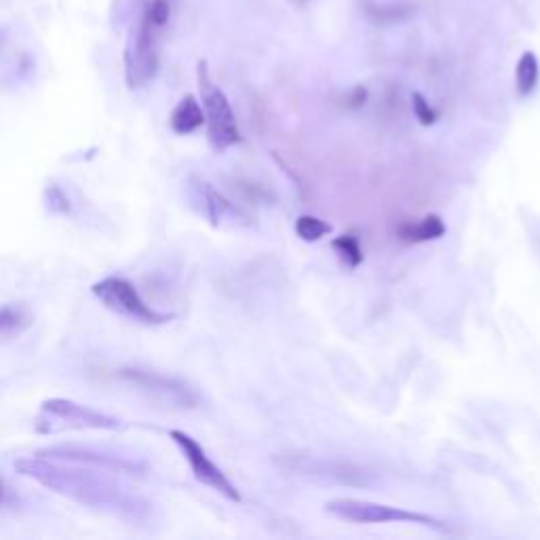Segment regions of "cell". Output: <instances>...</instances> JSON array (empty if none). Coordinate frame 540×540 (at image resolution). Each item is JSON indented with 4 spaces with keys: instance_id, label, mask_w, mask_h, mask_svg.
<instances>
[{
    "instance_id": "obj_1",
    "label": "cell",
    "mask_w": 540,
    "mask_h": 540,
    "mask_svg": "<svg viewBox=\"0 0 540 540\" xmlns=\"http://www.w3.org/2000/svg\"><path fill=\"white\" fill-rule=\"evenodd\" d=\"M15 469L19 475L30 477L38 481V484H43L45 488L68 496L76 500V503L87 507L114 509L117 513L135 507L129 494L123 492L117 484H112V481L102 473L68 469L60 465V462H49L43 456L17 460Z\"/></svg>"
},
{
    "instance_id": "obj_2",
    "label": "cell",
    "mask_w": 540,
    "mask_h": 540,
    "mask_svg": "<svg viewBox=\"0 0 540 540\" xmlns=\"http://www.w3.org/2000/svg\"><path fill=\"white\" fill-rule=\"evenodd\" d=\"M197 83L201 93V106L205 112V125H207V138L211 148L216 152H224L243 142V135L239 131V123L235 117V110L230 106L226 93L211 79L209 64L201 60L197 64Z\"/></svg>"
},
{
    "instance_id": "obj_3",
    "label": "cell",
    "mask_w": 540,
    "mask_h": 540,
    "mask_svg": "<svg viewBox=\"0 0 540 540\" xmlns=\"http://www.w3.org/2000/svg\"><path fill=\"white\" fill-rule=\"evenodd\" d=\"M325 511L344 519V522L351 524H416L431 528L443 534L454 532L446 522L433 517V515H424L416 511H408L401 507H391V505H380L372 503V500H359V498H334L325 505Z\"/></svg>"
},
{
    "instance_id": "obj_4",
    "label": "cell",
    "mask_w": 540,
    "mask_h": 540,
    "mask_svg": "<svg viewBox=\"0 0 540 540\" xmlns=\"http://www.w3.org/2000/svg\"><path fill=\"white\" fill-rule=\"evenodd\" d=\"M163 28L152 22L146 11L129 34L125 47V81L129 89L146 87L159 72V34Z\"/></svg>"
},
{
    "instance_id": "obj_5",
    "label": "cell",
    "mask_w": 540,
    "mask_h": 540,
    "mask_svg": "<svg viewBox=\"0 0 540 540\" xmlns=\"http://www.w3.org/2000/svg\"><path fill=\"white\" fill-rule=\"evenodd\" d=\"M91 294L98 298L108 311L129 321L144 325H165L176 319L173 313H161L144 302L135 285L123 277H106L91 285Z\"/></svg>"
},
{
    "instance_id": "obj_6",
    "label": "cell",
    "mask_w": 540,
    "mask_h": 540,
    "mask_svg": "<svg viewBox=\"0 0 540 540\" xmlns=\"http://www.w3.org/2000/svg\"><path fill=\"white\" fill-rule=\"evenodd\" d=\"M123 424L119 418L98 412L87 405H81L70 399H47L41 405V418L36 429L41 433H57L64 429H95V431H117Z\"/></svg>"
},
{
    "instance_id": "obj_7",
    "label": "cell",
    "mask_w": 540,
    "mask_h": 540,
    "mask_svg": "<svg viewBox=\"0 0 540 540\" xmlns=\"http://www.w3.org/2000/svg\"><path fill=\"white\" fill-rule=\"evenodd\" d=\"M169 437L182 450L186 462L190 465V471H192V475H195L199 484L220 492L228 500H233V503H241L239 488L228 479V475L216 465V462L207 456V452L203 450V446L195 437L180 431V429L169 431Z\"/></svg>"
},
{
    "instance_id": "obj_8",
    "label": "cell",
    "mask_w": 540,
    "mask_h": 540,
    "mask_svg": "<svg viewBox=\"0 0 540 540\" xmlns=\"http://www.w3.org/2000/svg\"><path fill=\"white\" fill-rule=\"evenodd\" d=\"M188 199L192 209L214 228L247 226V216L243 211L235 203H230L220 190H216L214 184L201 178L188 180Z\"/></svg>"
},
{
    "instance_id": "obj_9",
    "label": "cell",
    "mask_w": 540,
    "mask_h": 540,
    "mask_svg": "<svg viewBox=\"0 0 540 540\" xmlns=\"http://www.w3.org/2000/svg\"><path fill=\"white\" fill-rule=\"evenodd\" d=\"M119 376L125 382L135 384L138 389L150 393L152 397L169 401L173 405H180V408H195V405L199 403L197 393L178 378H169L157 372H146L138 368H123Z\"/></svg>"
},
{
    "instance_id": "obj_10",
    "label": "cell",
    "mask_w": 540,
    "mask_h": 540,
    "mask_svg": "<svg viewBox=\"0 0 540 540\" xmlns=\"http://www.w3.org/2000/svg\"><path fill=\"white\" fill-rule=\"evenodd\" d=\"M36 456L43 458H51V460H70V462H83V465H93L100 469H114V471H127V473H138V465H133V462L114 458V456H106L100 452L93 450H85V448H49V450H41Z\"/></svg>"
},
{
    "instance_id": "obj_11",
    "label": "cell",
    "mask_w": 540,
    "mask_h": 540,
    "mask_svg": "<svg viewBox=\"0 0 540 540\" xmlns=\"http://www.w3.org/2000/svg\"><path fill=\"white\" fill-rule=\"evenodd\" d=\"M169 125L173 133H178V135H190L205 125V112L195 95L192 93L184 95V98L178 102V106L173 108Z\"/></svg>"
},
{
    "instance_id": "obj_12",
    "label": "cell",
    "mask_w": 540,
    "mask_h": 540,
    "mask_svg": "<svg viewBox=\"0 0 540 540\" xmlns=\"http://www.w3.org/2000/svg\"><path fill=\"white\" fill-rule=\"evenodd\" d=\"M397 235L405 243H427V241H437L446 235V224H443L441 216L429 214L424 216L420 222H410L403 224Z\"/></svg>"
},
{
    "instance_id": "obj_13",
    "label": "cell",
    "mask_w": 540,
    "mask_h": 540,
    "mask_svg": "<svg viewBox=\"0 0 540 540\" xmlns=\"http://www.w3.org/2000/svg\"><path fill=\"white\" fill-rule=\"evenodd\" d=\"M32 323H34V313L28 304L13 302V304L0 306V336L3 338H13V336L24 334L26 330H30Z\"/></svg>"
},
{
    "instance_id": "obj_14",
    "label": "cell",
    "mask_w": 540,
    "mask_h": 540,
    "mask_svg": "<svg viewBox=\"0 0 540 540\" xmlns=\"http://www.w3.org/2000/svg\"><path fill=\"white\" fill-rule=\"evenodd\" d=\"M306 467H298L300 475H313V477H327L330 481H342V484H351V486H361L355 475H363L361 469L351 467V465H342V462H304Z\"/></svg>"
},
{
    "instance_id": "obj_15",
    "label": "cell",
    "mask_w": 540,
    "mask_h": 540,
    "mask_svg": "<svg viewBox=\"0 0 540 540\" xmlns=\"http://www.w3.org/2000/svg\"><path fill=\"white\" fill-rule=\"evenodd\" d=\"M540 64L534 51H524L515 68V89L519 98H528L538 87Z\"/></svg>"
},
{
    "instance_id": "obj_16",
    "label": "cell",
    "mask_w": 540,
    "mask_h": 540,
    "mask_svg": "<svg viewBox=\"0 0 540 540\" xmlns=\"http://www.w3.org/2000/svg\"><path fill=\"white\" fill-rule=\"evenodd\" d=\"M330 233H332V224L323 222L317 216H300L296 220V235L306 243L321 241L325 235H330Z\"/></svg>"
},
{
    "instance_id": "obj_17",
    "label": "cell",
    "mask_w": 540,
    "mask_h": 540,
    "mask_svg": "<svg viewBox=\"0 0 540 540\" xmlns=\"http://www.w3.org/2000/svg\"><path fill=\"white\" fill-rule=\"evenodd\" d=\"M332 247H334V252L338 254V258L349 268H357L363 262V249H361L357 237H353V235L336 237L332 241Z\"/></svg>"
},
{
    "instance_id": "obj_18",
    "label": "cell",
    "mask_w": 540,
    "mask_h": 540,
    "mask_svg": "<svg viewBox=\"0 0 540 540\" xmlns=\"http://www.w3.org/2000/svg\"><path fill=\"white\" fill-rule=\"evenodd\" d=\"M412 110H414V117L418 119L420 125L429 127V125L437 123V112L433 110V106L427 102V98H424L420 91L412 93Z\"/></svg>"
},
{
    "instance_id": "obj_19",
    "label": "cell",
    "mask_w": 540,
    "mask_h": 540,
    "mask_svg": "<svg viewBox=\"0 0 540 540\" xmlns=\"http://www.w3.org/2000/svg\"><path fill=\"white\" fill-rule=\"evenodd\" d=\"M47 205L53 214H70V201L57 184L47 186Z\"/></svg>"
},
{
    "instance_id": "obj_20",
    "label": "cell",
    "mask_w": 540,
    "mask_h": 540,
    "mask_svg": "<svg viewBox=\"0 0 540 540\" xmlns=\"http://www.w3.org/2000/svg\"><path fill=\"white\" fill-rule=\"evenodd\" d=\"M5 484H3V479H0V503H3V500H5Z\"/></svg>"
}]
</instances>
